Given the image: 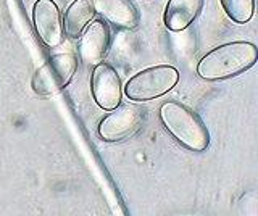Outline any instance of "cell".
<instances>
[{
    "instance_id": "obj_5",
    "label": "cell",
    "mask_w": 258,
    "mask_h": 216,
    "mask_svg": "<svg viewBox=\"0 0 258 216\" xmlns=\"http://www.w3.org/2000/svg\"><path fill=\"white\" fill-rule=\"evenodd\" d=\"M145 111L139 105H118L99 123V135L105 142H119L134 135L141 129Z\"/></svg>"
},
{
    "instance_id": "obj_12",
    "label": "cell",
    "mask_w": 258,
    "mask_h": 216,
    "mask_svg": "<svg viewBox=\"0 0 258 216\" xmlns=\"http://www.w3.org/2000/svg\"><path fill=\"white\" fill-rule=\"evenodd\" d=\"M226 15L239 25H245L253 17L255 2L253 0H220Z\"/></svg>"
},
{
    "instance_id": "obj_9",
    "label": "cell",
    "mask_w": 258,
    "mask_h": 216,
    "mask_svg": "<svg viewBox=\"0 0 258 216\" xmlns=\"http://www.w3.org/2000/svg\"><path fill=\"white\" fill-rule=\"evenodd\" d=\"M94 10L119 29H136L139 13L131 0H91Z\"/></svg>"
},
{
    "instance_id": "obj_10",
    "label": "cell",
    "mask_w": 258,
    "mask_h": 216,
    "mask_svg": "<svg viewBox=\"0 0 258 216\" xmlns=\"http://www.w3.org/2000/svg\"><path fill=\"white\" fill-rule=\"evenodd\" d=\"M204 0H169L165 10L163 21L168 29L184 31L197 18Z\"/></svg>"
},
{
    "instance_id": "obj_8",
    "label": "cell",
    "mask_w": 258,
    "mask_h": 216,
    "mask_svg": "<svg viewBox=\"0 0 258 216\" xmlns=\"http://www.w3.org/2000/svg\"><path fill=\"white\" fill-rule=\"evenodd\" d=\"M92 95L97 105L103 110H113L121 103V81L110 65L99 63L92 71Z\"/></svg>"
},
{
    "instance_id": "obj_3",
    "label": "cell",
    "mask_w": 258,
    "mask_h": 216,
    "mask_svg": "<svg viewBox=\"0 0 258 216\" xmlns=\"http://www.w3.org/2000/svg\"><path fill=\"white\" fill-rule=\"evenodd\" d=\"M177 79L179 73L173 66H150L129 79L124 92L133 102H149L171 91L177 84Z\"/></svg>"
},
{
    "instance_id": "obj_11",
    "label": "cell",
    "mask_w": 258,
    "mask_h": 216,
    "mask_svg": "<svg viewBox=\"0 0 258 216\" xmlns=\"http://www.w3.org/2000/svg\"><path fill=\"white\" fill-rule=\"evenodd\" d=\"M95 10L91 0H75L64 13V33L68 37L76 39L94 18Z\"/></svg>"
},
{
    "instance_id": "obj_4",
    "label": "cell",
    "mask_w": 258,
    "mask_h": 216,
    "mask_svg": "<svg viewBox=\"0 0 258 216\" xmlns=\"http://www.w3.org/2000/svg\"><path fill=\"white\" fill-rule=\"evenodd\" d=\"M78 68V58L71 52L52 55L40 65L32 76V91L37 95H53L67 86Z\"/></svg>"
},
{
    "instance_id": "obj_2",
    "label": "cell",
    "mask_w": 258,
    "mask_h": 216,
    "mask_svg": "<svg viewBox=\"0 0 258 216\" xmlns=\"http://www.w3.org/2000/svg\"><path fill=\"white\" fill-rule=\"evenodd\" d=\"M160 119L166 131L192 152H204L210 146V134L202 118L182 103L166 102L160 108Z\"/></svg>"
},
{
    "instance_id": "obj_7",
    "label": "cell",
    "mask_w": 258,
    "mask_h": 216,
    "mask_svg": "<svg viewBox=\"0 0 258 216\" xmlns=\"http://www.w3.org/2000/svg\"><path fill=\"white\" fill-rule=\"evenodd\" d=\"M110 47V29L103 20H95L87 25L79 41V58L87 68H94L103 61Z\"/></svg>"
},
{
    "instance_id": "obj_1",
    "label": "cell",
    "mask_w": 258,
    "mask_h": 216,
    "mask_svg": "<svg viewBox=\"0 0 258 216\" xmlns=\"http://www.w3.org/2000/svg\"><path fill=\"white\" fill-rule=\"evenodd\" d=\"M258 50L252 42L236 41L216 47L199 61L197 73L205 81H223L252 68Z\"/></svg>"
},
{
    "instance_id": "obj_6",
    "label": "cell",
    "mask_w": 258,
    "mask_h": 216,
    "mask_svg": "<svg viewBox=\"0 0 258 216\" xmlns=\"http://www.w3.org/2000/svg\"><path fill=\"white\" fill-rule=\"evenodd\" d=\"M34 29L47 47H58L63 41V25L60 10L52 0H37L32 9Z\"/></svg>"
}]
</instances>
